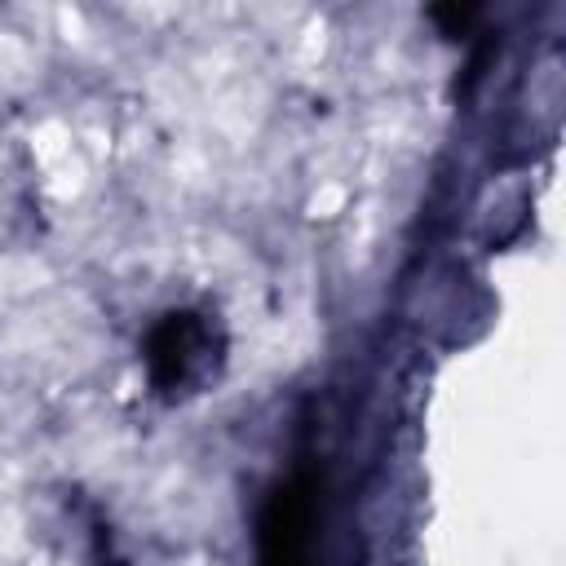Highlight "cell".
Instances as JSON below:
<instances>
[{"instance_id": "obj_1", "label": "cell", "mask_w": 566, "mask_h": 566, "mask_svg": "<svg viewBox=\"0 0 566 566\" xmlns=\"http://www.w3.org/2000/svg\"><path fill=\"white\" fill-rule=\"evenodd\" d=\"M142 358H146V376L159 398H190V394H203L221 376L226 332L217 314L181 305L155 318V327L146 332Z\"/></svg>"}, {"instance_id": "obj_2", "label": "cell", "mask_w": 566, "mask_h": 566, "mask_svg": "<svg viewBox=\"0 0 566 566\" xmlns=\"http://www.w3.org/2000/svg\"><path fill=\"white\" fill-rule=\"evenodd\" d=\"M314 495L305 478L279 486L261 513V566H314Z\"/></svg>"}, {"instance_id": "obj_3", "label": "cell", "mask_w": 566, "mask_h": 566, "mask_svg": "<svg viewBox=\"0 0 566 566\" xmlns=\"http://www.w3.org/2000/svg\"><path fill=\"white\" fill-rule=\"evenodd\" d=\"M429 18H433V22H451V27H447V35H455V27L464 31V27L473 22V9H455V4H451V9H433Z\"/></svg>"}]
</instances>
